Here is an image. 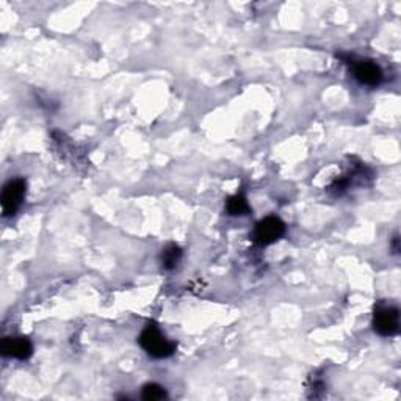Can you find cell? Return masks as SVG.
I'll return each mask as SVG.
<instances>
[{"label": "cell", "instance_id": "6da1fadb", "mask_svg": "<svg viewBox=\"0 0 401 401\" xmlns=\"http://www.w3.org/2000/svg\"><path fill=\"white\" fill-rule=\"evenodd\" d=\"M140 345L143 350L155 359H165L176 351V344L165 339L160 329L154 323H149L140 336Z\"/></svg>", "mask_w": 401, "mask_h": 401}, {"label": "cell", "instance_id": "7a4b0ae2", "mask_svg": "<svg viewBox=\"0 0 401 401\" xmlns=\"http://www.w3.org/2000/svg\"><path fill=\"white\" fill-rule=\"evenodd\" d=\"M286 234L284 221L278 217H266L256 225L252 239L259 247H269V244L278 242Z\"/></svg>", "mask_w": 401, "mask_h": 401}, {"label": "cell", "instance_id": "3957f363", "mask_svg": "<svg viewBox=\"0 0 401 401\" xmlns=\"http://www.w3.org/2000/svg\"><path fill=\"white\" fill-rule=\"evenodd\" d=\"M373 329L383 337L397 336L400 331V310L393 306H378L373 315Z\"/></svg>", "mask_w": 401, "mask_h": 401}, {"label": "cell", "instance_id": "277c9868", "mask_svg": "<svg viewBox=\"0 0 401 401\" xmlns=\"http://www.w3.org/2000/svg\"><path fill=\"white\" fill-rule=\"evenodd\" d=\"M27 183L24 179H13L4 187L0 204H2L4 217H11V215L19 210L22 199L26 196Z\"/></svg>", "mask_w": 401, "mask_h": 401}, {"label": "cell", "instance_id": "5b68a950", "mask_svg": "<svg viewBox=\"0 0 401 401\" xmlns=\"http://www.w3.org/2000/svg\"><path fill=\"white\" fill-rule=\"evenodd\" d=\"M354 79L361 85L367 86H378L383 81V71L380 66L371 60H361L353 64Z\"/></svg>", "mask_w": 401, "mask_h": 401}, {"label": "cell", "instance_id": "8992f818", "mask_svg": "<svg viewBox=\"0 0 401 401\" xmlns=\"http://www.w3.org/2000/svg\"><path fill=\"white\" fill-rule=\"evenodd\" d=\"M0 350L5 358L13 359H28L33 353L32 341L27 337H5L0 345Z\"/></svg>", "mask_w": 401, "mask_h": 401}, {"label": "cell", "instance_id": "52a82bcc", "mask_svg": "<svg viewBox=\"0 0 401 401\" xmlns=\"http://www.w3.org/2000/svg\"><path fill=\"white\" fill-rule=\"evenodd\" d=\"M181 259H182V249L174 243H171V244H168V247L162 249L160 262H162L163 269L168 270V271L174 270L176 266L179 265Z\"/></svg>", "mask_w": 401, "mask_h": 401}, {"label": "cell", "instance_id": "ba28073f", "mask_svg": "<svg viewBox=\"0 0 401 401\" xmlns=\"http://www.w3.org/2000/svg\"><path fill=\"white\" fill-rule=\"evenodd\" d=\"M226 209L229 215H232V217H239V215H247L249 212V205H248V200L247 198H244V195H242V193H237V195L227 199Z\"/></svg>", "mask_w": 401, "mask_h": 401}, {"label": "cell", "instance_id": "9c48e42d", "mask_svg": "<svg viewBox=\"0 0 401 401\" xmlns=\"http://www.w3.org/2000/svg\"><path fill=\"white\" fill-rule=\"evenodd\" d=\"M141 397L146 401H157V400H163L166 398V390L162 388V385L151 383L146 384L143 388V392H141Z\"/></svg>", "mask_w": 401, "mask_h": 401}, {"label": "cell", "instance_id": "30bf717a", "mask_svg": "<svg viewBox=\"0 0 401 401\" xmlns=\"http://www.w3.org/2000/svg\"><path fill=\"white\" fill-rule=\"evenodd\" d=\"M400 239H398V235L393 237V240H392V251H393V254H398L400 252V244H398Z\"/></svg>", "mask_w": 401, "mask_h": 401}]
</instances>
